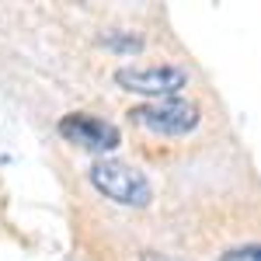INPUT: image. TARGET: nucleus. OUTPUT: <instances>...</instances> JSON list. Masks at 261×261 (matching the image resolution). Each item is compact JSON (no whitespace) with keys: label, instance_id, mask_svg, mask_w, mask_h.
<instances>
[{"label":"nucleus","instance_id":"f257e3e1","mask_svg":"<svg viewBox=\"0 0 261 261\" xmlns=\"http://www.w3.org/2000/svg\"><path fill=\"white\" fill-rule=\"evenodd\" d=\"M87 178H91V185L98 188L105 199L119 202V205H129V209H143L153 199V188H150L146 174H143L140 167H133V164L115 161V157H98V161L91 164Z\"/></svg>","mask_w":261,"mask_h":261},{"label":"nucleus","instance_id":"f03ea898","mask_svg":"<svg viewBox=\"0 0 261 261\" xmlns=\"http://www.w3.org/2000/svg\"><path fill=\"white\" fill-rule=\"evenodd\" d=\"M199 105L185 98H164L129 108V122H136L146 133H157V136H188L199 125Z\"/></svg>","mask_w":261,"mask_h":261},{"label":"nucleus","instance_id":"7ed1b4c3","mask_svg":"<svg viewBox=\"0 0 261 261\" xmlns=\"http://www.w3.org/2000/svg\"><path fill=\"white\" fill-rule=\"evenodd\" d=\"M115 84L122 91H136L153 101L174 98L181 87H188V70L181 66H119Z\"/></svg>","mask_w":261,"mask_h":261},{"label":"nucleus","instance_id":"20e7f679","mask_svg":"<svg viewBox=\"0 0 261 261\" xmlns=\"http://www.w3.org/2000/svg\"><path fill=\"white\" fill-rule=\"evenodd\" d=\"M60 136L73 146H84L91 153H108L122 143V133L115 122H105L98 115H87V112H70L60 119Z\"/></svg>","mask_w":261,"mask_h":261},{"label":"nucleus","instance_id":"39448f33","mask_svg":"<svg viewBox=\"0 0 261 261\" xmlns=\"http://www.w3.org/2000/svg\"><path fill=\"white\" fill-rule=\"evenodd\" d=\"M101 42H105L108 49H115V53H140L143 49V39L133 35V32H105Z\"/></svg>","mask_w":261,"mask_h":261},{"label":"nucleus","instance_id":"423d86ee","mask_svg":"<svg viewBox=\"0 0 261 261\" xmlns=\"http://www.w3.org/2000/svg\"><path fill=\"white\" fill-rule=\"evenodd\" d=\"M220 261H261V244H244V247H230Z\"/></svg>","mask_w":261,"mask_h":261},{"label":"nucleus","instance_id":"0eeeda50","mask_svg":"<svg viewBox=\"0 0 261 261\" xmlns=\"http://www.w3.org/2000/svg\"><path fill=\"white\" fill-rule=\"evenodd\" d=\"M143 261H171V258H167V254H146Z\"/></svg>","mask_w":261,"mask_h":261}]
</instances>
